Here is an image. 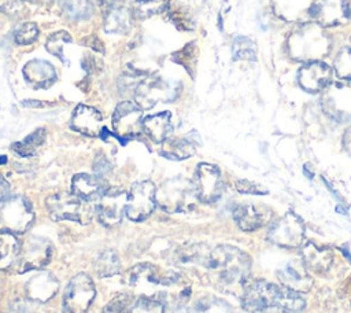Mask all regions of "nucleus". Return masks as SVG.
I'll list each match as a JSON object with an SVG mask.
<instances>
[{
  "mask_svg": "<svg viewBox=\"0 0 351 313\" xmlns=\"http://www.w3.org/2000/svg\"><path fill=\"white\" fill-rule=\"evenodd\" d=\"M277 276L285 287L298 292H307L313 286V280L307 273V268L304 266L303 261H288L281 269L277 270Z\"/></svg>",
  "mask_w": 351,
  "mask_h": 313,
  "instance_id": "obj_21",
  "label": "nucleus"
},
{
  "mask_svg": "<svg viewBox=\"0 0 351 313\" xmlns=\"http://www.w3.org/2000/svg\"><path fill=\"white\" fill-rule=\"evenodd\" d=\"M350 40H351V36H350Z\"/></svg>",
  "mask_w": 351,
  "mask_h": 313,
  "instance_id": "obj_51",
  "label": "nucleus"
},
{
  "mask_svg": "<svg viewBox=\"0 0 351 313\" xmlns=\"http://www.w3.org/2000/svg\"><path fill=\"white\" fill-rule=\"evenodd\" d=\"M25 0H0V11L7 15H16L23 10Z\"/></svg>",
  "mask_w": 351,
  "mask_h": 313,
  "instance_id": "obj_42",
  "label": "nucleus"
},
{
  "mask_svg": "<svg viewBox=\"0 0 351 313\" xmlns=\"http://www.w3.org/2000/svg\"><path fill=\"white\" fill-rule=\"evenodd\" d=\"M193 187L199 200L213 203L219 199L223 191V183L217 166L210 163H199L193 177Z\"/></svg>",
  "mask_w": 351,
  "mask_h": 313,
  "instance_id": "obj_11",
  "label": "nucleus"
},
{
  "mask_svg": "<svg viewBox=\"0 0 351 313\" xmlns=\"http://www.w3.org/2000/svg\"><path fill=\"white\" fill-rule=\"evenodd\" d=\"M341 253H343V254L347 257V259L351 262V254L347 251V248H346V247H341Z\"/></svg>",
  "mask_w": 351,
  "mask_h": 313,
  "instance_id": "obj_48",
  "label": "nucleus"
},
{
  "mask_svg": "<svg viewBox=\"0 0 351 313\" xmlns=\"http://www.w3.org/2000/svg\"><path fill=\"white\" fill-rule=\"evenodd\" d=\"M5 162H7V156L5 155H0V165H3Z\"/></svg>",
  "mask_w": 351,
  "mask_h": 313,
  "instance_id": "obj_49",
  "label": "nucleus"
},
{
  "mask_svg": "<svg viewBox=\"0 0 351 313\" xmlns=\"http://www.w3.org/2000/svg\"><path fill=\"white\" fill-rule=\"evenodd\" d=\"M181 85L160 76H149L134 86V97L141 108H151L156 103L174 100L180 93Z\"/></svg>",
  "mask_w": 351,
  "mask_h": 313,
  "instance_id": "obj_6",
  "label": "nucleus"
},
{
  "mask_svg": "<svg viewBox=\"0 0 351 313\" xmlns=\"http://www.w3.org/2000/svg\"><path fill=\"white\" fill-rule=\"evenodd\" d=\"M330 49V38L321 25L306 22L293 29L288 38V52L296 60H317Z\"/></svg>",
  "mask_w": 351,
  "mask_h": 313,
  "instance_id": "obj_3",
  "label": "nucleus"
},
{
  "mask_svg": "<svg viewBox=\"0 0 351 313\" xmlns=\"http://www.w3.org/2000/svg\"><path fill=\"white\" fill-rule=\"evenodd\" d=\"M27 1H32V3H41V1H45V0H27Z\"/></svg>",
  "mask_w": 351,
  "mask_h": 313,
  "instance_id": "obj_50",
  "label": "nucleus"
},
{
  "mask_svg": "<svg viewBox=\"0 0 351 313\" xmlns=\"http://www.w3.org/2000/svg\"><path fill=\"white\" fill-rule=\"evenodd\" d=\"M169 5V0H136L133 3V16L134 19L144 21L152 15H156L166 10Z\"/></svg>",
  "mask_w": 351,
  "mask_h": 313,
  "instance_id": "obj_33",
  "label": "nucleus"
},
{
  "mask_svg": "<svg viewBox=\"0 0 351 313\" xmlns=\"http://www.w3.org/2000/svg\"><path fill=\"white\" fill-rule=\"evenodd\" d=\"M95 284L85 273L74 276L63 292V313H86L95 298Z\"/></svg>",
  "mask_w": 351,
  "mask_h": 313,
  "instance_id": "obj_7",
  "label": "nucleus"
},
{
  "mask_svg": "<svg viewBox=\"0 0 351 313\" xmlns=\"http://www.w3.org/2000/svg\"><path fill=\"white\" fill-rule=\"evenodd\" d=\"M128 194L122 189L108 188L96 206V214L99 221L106 227H114L121 222L126 213Z\"/></svg>",
  "mask_w": 351,
  "mask_h": 313,
  "instance_id": "obj_16",
  "label": "nucleus"
},
{
  "mask_svg": "<svg viewBox=\"0 0 351 313\" xmlns=\"http://www.w3.org/2000/svg\"><path fill=\"white\" fill-rule=\"evenodd\" d=\"M203 266L213 281L225 291H241L248 283L251 259L233 246H218L207 253Z\"/></svg>",
  "mask_w": 351,
  "mask_h": 313,
  "instance_id": "obj_1",
  "label": "nucleus"
},
{
  "mask_svg": "<svg viewBox=\"0 0 351 313\" xmlns=\"http://www.w3.org/2000/svg\"><path fill=\"white\" fill-rule=\"evenodd\" d=\"M71 128L85 136L96 137L103 130V117L95 107L78 104L71 115Z\"/></svg>",
  "mask_w": 351,
  "mask_h": 313,
  "instance_id": "obj_20",
  "label": "nucleus"
},
{
  "mask_svg": "<svg viewBox=\"0 0 351 313\" xmlns=\"http://www.w3.org/2000/svg\"><path fill=\"white\" fill-rule=\"evenodd\" d=\"M8 196H10V184L3 176H0V200Z\"/></svg>",
  "mask_w": 351,
  "mask_h": 313,
  "instance_id": "obj_45",
  "label": "nucleus"
},
{
  "mask_svg": "<svg viewBox=\"0 0 351 313\" xmlns=\"http://www.w3.org/2000/svg\"><path fill=\"white\" fill-rule=\"evenodd\" d=\"M59 281L49 272H41L33 276L26 284V295L32 301L47 302L49 301L58 291Z\"/></svg>",
  "mask_w": 351,
  "mask_h": 313,
  "instance_id": "obj_25",
  "label": "nucleus"
},
{
  "mask_svg": "<svg viewBox=\"0 0 351 313\" xmlns=\"http://www.w3.org/2000/svg\"><path fill=\"white\" fill-rule=\"evenodd\" d=\"M103 11V29L107 33L123 34L133 26V12L128 8L126 1H119L101 8Z\"/></svg>",
  "mask_w": 351,
  "mask_h": 313,
  "instance_id": "obj_19",
  "label": "nucleus"
},
{
  "mask_svg": "<svg viewBox=\"0 0 351 313\" xmlns=\"http://www.w3.org/2000/svg\"><path fill=\"white\" fill-rule=\"evenodd\" d=\"M256 313H288V310L278 308V306H270V308H265Z\"/></svg>",
  "mask_w": 351,
  "mask_h": 313,
  "instance_id": "obj_47",
  "label": "nucleus"
},
{
  "mask_svg": "<svg viewBox=\"0 0 351 313\" xmlns=\"http://www.w3.org/2000/svg\"><path fill=\"white\" fill-rule=\"evenodd\" d=\"M311 18L321 26H336L351 19V0H314Z\"/></svg>",
  "mask_w": 351,
  "mask_h": 313,
  "instance_id": "obj_15",
  "label": "nucleus"
},
{
  "mask_svg": "<svg viewBox=\"0 0 351 313\" xmlns=\"http://www.w3.org/2000/svg\"><path fill=\"white\" fill-rule=\"evenodd\" d=\"M82 43L85 44V45H88L89 48H92L93 51H96V52H104V47H103V43L100 41V38L97 37V36H95V34H90V36H88V37H85L84 40H82Z\"/></svg>",
  "mask_w": 351,
  "mask_h": 313,
  "instance_id": "obj_44",
  "label": "nucleus"
},
{
  "mask_svg": "<svg viewBox=\"0 0 351 313\" xmlns=\"http://www.w3.org/2000/svg\"><path fill=\"white\" fill-rule=\"evenodd\" d=\"M156 205V188L148 181L134 183L128 194L126 216L133 221L145 220L155 209Z\"/></svg>",
  "mask_w": 351,
  "mask_h": 313,
  "instance_id": "obj_8",
  "label": "nucleus"
},
{
  "mask_svg": "<svg viewBox=\"0 0 351 313\" xmlns=\"http://www.w3.org/2000/svg\"><path fill=\"white\" fill-rule=\"evenodd\" d=\"M22 247L12 233H0V270H10L19 265Z\"/></svg>",
  "mask_w": 351,
  "mask_h": 313,
  "instance_id": "obj_29",
  "label": "nucleus"
},
{
  "mask_svg": "<svg viewBox=\"0 0 351 313\" xmlns=\"http://www.w3.org/2000/svg\"><path fill=\"white\" fill-rule=\"evenodd\" d=\"M95 268L100 277H107V276H112V275L118 273L119 272V258H118L117 251H114L112 248L103 251L99 255V258L96 259Z\"/></svg>",
  "mask_w": 351,
  "mask_h": 313,
  "instance_id": "obj_34",
  "label": "nucleus"
},
{
  "mask_svg": "<svg viewBox=\"0 0 351 313\" xmlns=\"http://www.w3.org/2000/svg\"><path fill=\"white\" fill-rule=\"evenodd\" d=\"M70 41H71V36L67 32H64V30H59V32L52 33L48 37V40L45 43V48L49 51V54H52L53 56L59 58L62 62L67 63L66 58L63 56V48Z\"/></svg>",
  "mask_w": 351,
  "mask_h": 313,
  "instance_id": "obj_36",
  "label": "nucleus"
},
{
  "mask_svg": "<svg viewBox=\"0 0 351 313\" xmlns=\"http://www.w3.org/2000/svg\"><path fill=\"white\" fill-rule=\"evenodd\" d=\"M196 151L195 141L189 137H174V139H167L162 143L160 148V155H163L167 159L173 161H181L192 156Z\"/></svg>",
  "mask_w": 351,
  "mask_h": 313,
  "instance_id": "obj_30",
  "label": "nucleus"
},
{
  "mask_svg": "<svg viewBox=\"0 0 351 313\" xmlns=\"http://www.w3.org/2000/svg\"><path fill=\"white\" fill-rule=\"evenodd\" d=\"M52 255V244L48 239L40 236H30L25 240L21 253L19 268L21 272L44 268Z\"/></svg>",
  "mask_w": 351,
  "mask_h": 313,
  "instance_id": "obj_17",
  "label": "nucleus"
},
{
  "mask_svg": "<svg viewBox=\"0 0 351 313\" xmlns=\"http://www.w3.org/2000/svg\"><path fill=\"white\" fill-rule=\"evenodd\" d=\"M47 137V130L44 128H38L30 135H27L23 140L16 141L11 146V148L21 156H33L37 150L44 144Z\"/></svg>",
  "mask_w": 351,
  "mask_h": 313,
  "instance_id": "obj_32",
  "label": "nucleus"
},
{
  "mask_svg": "<svg viewBox=\"0 0 351 313\" xmlns=\"http://www.w3.org/2000/svg\"><path fill=\"white\" fill-rule=\"evenodd\" d=\"M333 254L329 248L319 247L313 242H307L302 247V261L304 266L314 272H325L329 269Z\"/></svg>",
  "mask_w": 351,
  "mask_h": 313,
  "instance_id": "obj_27",
  "label": "nucleus"
},
{
  "mask_svg": "<svg viewBox=\"0 0 351 313\" xmlns=\"http://www.w3.org/2000/svg\"><path fill=\"white\" fill-rule=\"evenodd\" d=\"M270 211L265 207H258L251 203H243L234 207L233 218L240 229L255 231L270 220Z\"/></svg>",
  "mask_w": 351,
  "mask_h": 313,
  "instance_id": "obj_24",
  "label": "nucleus"
},
{
  "mask_svg": "<svg viewBox=\"0 0 351 313\" xmlns=\"http://www.w3.org/2000/svg\"><path fill=\"white\" fill-rule=\"evenodd\" d=\"M38 37V26L33 22H26L23 25H21L16 32H15V41L16 44L21 45H26V44H32L37 40Z\"/></svg>",
  "mask_w": 351,
  "mask_h": 313,
  "instance_id": "obj_39",
  "label": "nucleus"
},
{
  "mask_svg": "<svg viewBox=\"0 0 351 313\" xmlns=\"http://www.w3.org/2000/svg\"><path fill=\"white\" fill-rule=\"evenodd\" d=\"M335 70L340 78L351 81V47L339 51L335 59Z\"/></svg>",
  "mask_w": 351,
  "mask_h": 313,
  "instance_id": "obj_38",
  "label": "nucleus"
},
{
  "mask_svg": "<svg viewBox=\"0 0 351 313\" xmlns=\"http://www.w3.org/2000/svg\"><path fill=\"white\" fill-rule=\"evenodd\" d=\"M343 146L346 148V151L351 155V128H348L344 133V137H343Z\"/></svg>",
  "mask_w": 351,
  "mask_h": 313,
  "instance_id": "obj_46",
  "label": "nucleus"
},
{
  "mask_svg": "<svg viewBox=\"0 0 351 313\" xmlns=\"http://www.w3.org/2000/svg\"><path fill=\"white\" fill-rule=\"evenodd\" d=\"M143 108L132 102H121L112 114V128L119 139H130L143 128Z\"/></svg>",
  "mask_w": 351,
  "mask_h": 313,
  "instance_id": "obj_14",
  "label": "nucleus"
},
{
  "mask_svg": "<svg viewBox=\"0 0 351 313\" xmlns=\"http://www.w3.org/2000/svg\"><path fill=\"white\" fill-rule=\"evenodd\" d=\"M103 313H132V303L128 297L119 295L107 303Z\"/></svg>",
  "mask_w": 351,
  "mask_h": 313,
  "instance_id": "obj_40",
  "label": "nucleus"
},
{
  "mask_svg": "<svg viewBox=\"0 0 351 313\" xmlns=\"http://www.w3.org/2000/svg\"><path fill=\"white\" fill-rule=\"evenodd\" d=\"M23 77L26 82L38 89V88H48L56 81V70L55 67L44 60V59H32L23 66Z\"/></svg>",
  "mask_w": 351,
  "mask_h": 313,
  "instance_id": "obj_23",
  "label": "nucleus"
},
{
  "mask_svg": "<svg viewBox=\"0 0 351 313\" xmlns=\"http://www.w3.org/2000/svg\"><path fill=\"white\" fill-rule=\"evenodd\" d=\"M59 8L71 21H84L93 14V3L90 0H59Z\"/></svg>",
  "mask_w": 351,
  "mask_h": 313,
  "instance_id": "obj_31",
  "label": "nucleus"
},
{
  "mask_svg": "<svg viewBox=\"0 0 351 313\" xmlns=\"http://www.w3.org/2000/svg\"><path fill=\"white\" fill-rule=\"evenodd\" d=\"M232 54L234 60H254L256 56V45L250 37L239 36L232 44Z\"/></svg>",
  "mask_w": 351,
  "mask_h": 313,
  "instance_id": "obj_35",
  "label": "nucleus"
},
{
  "mask_svg": "<svg viewBox=\"0 0 351 313\" xmlns=\"http://www.w3.org/2000/svg\"><path fill=\"white\" fill-rule=\"evenodd\" d=\"M236 188L241 194H254V195H262L266 194V189L262 188L261 185L248 181V180H239L236 181Z\"/></svg>",
  "mask_w": 351,
  "mask_h": 313,
  "instance_id": "obj_41",
  "label": "nucleus"
},
{
  "mask_svg": "<svg viewBox=\"0 0 351 313\" xmlns=\"http://www.w3.org/2000/svg\"><path fill=\"white\" fill-rule=\"evenodd\" d=\"M93 169H95V172H96L99 176H101V174H104V173L110 172L111 165H110V162L107 161V158H106V156L99 155V156L96 158V161H95Z\"/></svg>",
  "mask_w": 351,
  "mask_h": 313,
  "instance_id": "obj_43",
  "label": "nucleus"
},
{
  "mask_svg": "<svg viewBox=\"0 0 351 313\" xmlns=\"http://www.w3.org/2000/svg\"><path fill=\"white\" fill-rule=\"evenodd\" d=\"M174 273H165L160 275V270L158 266L152 265V264H138L136 266H133L128 276H126V281L129 286L138 288L141 291H147L149 288H156V287H165V286H170L173 283L180 281V276L176 275V277L173 279Z\"/></svg>",
  "mask_w": 351,
  "mask_h": 313,
  "instance_id": "obj_13",
  "label": "nucleus"
},
{
  "mask_svg": "<svg viewBox=\"0 0 351 313\" xmlns=\"http://www.w3.org/2000/svg\"><path fill=\"white\" fill-rule=\"evenodd\" d=\"M196 191L193 183L184 177H174L162 184L156 192V202L170 213L188 211L195 206Z\"/></svg>",
  "mask_w": 351,
  "mask_h": 313,
  "instance_id": "obj_4",
  "label": "nucleus"
},
{
  "mask_svg": "<svg viewBox=\"0 0 351 313\" xmlns=\"http://www.w3.org/2000/svg\"><path fill=\"white\" fill-rule=\"evenodd\" d=\"M34 221L30 202L23 196H8L0 200V233H23Z\"/></svg>",
  "mask_w": 351,
  "mask_h": 313,
  "instance_id": "obj_5",
  "label": "nucleus"
},
{
  "mask_svg": "<svg viewBox=\"0 0 351 313\" xmlns=\"http://www.w3.org/2000/svg\"><path fill=\"white\" fill-rule=\"evenodd\" d=\"M332 70L328 65L314 60L300 67L298 73L299 85L311 93L319 92L329 85Z\"/></svg>",
  "mask_w": 351,
  "mask_h": 313,
  "instance_id": "obj_18",
  "label": "nucleus"
},
{
  "mask_svg": "<svg viewBox=\"0 0 351 313\" xmlns=\"http://www.w3.org/2000/svg\"><path fill=\"white\" fill-rule=\"evenodd\" d=\"M132 313H163V303L158 297H140L132 305Z\"/></svg>",
  "mask_w": 351,
  "mask_h": 313,
  "instance_id": "obj_37",
  "label": "nucleus"
},
{
  "mask_svg": "<svg viewBox=\"0 0 351 313\" xmlns=\"http://www.w3.org/2000/svg\"><path fill=\"white\" fill-rule=\"evenodd\" d=\"M47 210L53 220H71L84 222L86 200L73 192H59L47 198Z\"/></svg>",
  "mask_w": 351,
  "mask_h": 313,
  "instance_id": "obj_10",
  "label": "nucleus"
},
{
  "mask_svg": "<svg viewBox=\"0 0 351 313\" xmlns=\"http://www.w3.org/2000/svg\"><path fill=\"white\" fill-rule=\"evenodd\" d=\"M314 0H273V11L285 21H306L311 18Z\"/></svg>",
  "mask_w": 351,
  "mask_h": 313,
  "instance_id": "obj_26",
  "label": "nucleus"
},
{
  "mask_svg": "<svg viewBox=\"0 0 351 313\" xmlns=\"http://www.w3.org/2000/svg\"><path fill=\"white\" fill-rule=\"evenodd\" d=\"M304 224L302 218L293 213H287L278 218L269 231V240L280 247L295 248L304 240Z\"/></svg>",
  "mask_w": 351,
  "mask_h": 313,
  "instance_id": "obj_9",
  "label": "nucleus"
},
{
  "mask_svg": "<svg viewBox=\"0 0 351 313\" xmlns=\"http://www.w3.org/2000/svg\"><path fill=\"white\" fill-rule=\"evenodd\" d=\"M107 189V181L99 174L78 173L71 180V192L86 202L100 199Z\"/></svg>",
  "mask_w": 351,
  "mask_h": 313,
  "instance_id": "obj_22",
  "label": "nucleus"
},
{
  "mask_svg": "<svg viewBox=\"0 0 351 313\" xmlns=\"http://www.w3.org/2000/svg\"><path fill=\"white\" fill-rule=\"evenodd\" d=\"M321 106L330 118L339 122L351 119V86L346 84L328 85L322 95Z\"/></svg>",
  "mask_w": 351,
  "mask_h": 313,
  "instance_id": "obj_12",
  "label": "nucleus"
},
{
  "mask_svg": "<svg viewBox=\"0 0 351 313\" xmlns=\"http://www.w3.org/2000/svg\"><path fill=\"white\" fill-rule=\"evenodd\" d=\"M143 129L148 137L155 143H163L170 137L171 133V114L162 111L158 114L148 115L143 119Z\"/></svg>",
  "mask_w": 351,
  "mask_h": 313,
  "instance_id": "obj_28",
  "label": "nucleus"
},
{
  "mask_svg": "<svg viewBox=\"0 0 351 313\" xmlns=\"http://www.w3.org/2000/svg\"><path fill=\"white\" fill-rule=\"evenodd\" d=\"M241 303L251 313L270 306H278L288 312H300L306 306L304 299L298 291L265 280L248 281L241 292Z\"/></svg>",
  "mask_w": 351,
  "mask_h": 313,
  "instance_id": "obj_2",
  "label": "nucleus"
}]
</instances>
